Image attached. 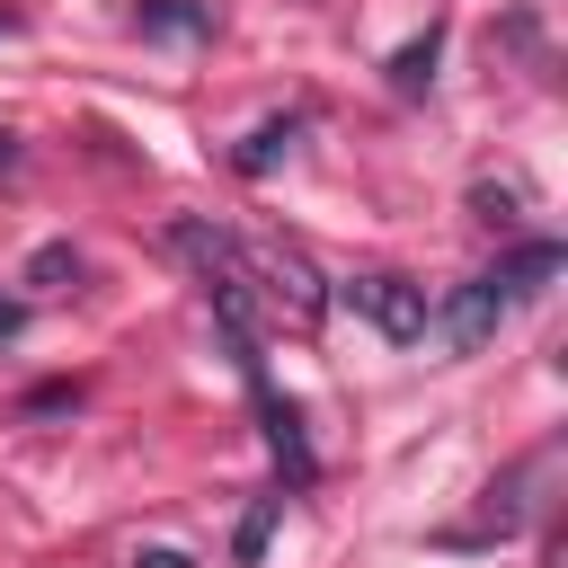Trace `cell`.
I'll return each mask as SVG.
<instances>
[{
  "label": "cell",
  "mask_w": 568,
  "mask_h": 568,
  "mask_svg": "<svg viewBox=\"0 0 568 568\" xmlns=\"http://www.w3.org/2000/svg\"><path fill=\"white\" fill-rule=\"evenodd\" d=\"M559 266H568V248H559V240H524V248H506L497 266H479V275H470V284H462L426 328H444V346L479 355V346H488L524 302H541V293L559 284Z\"/></svg>",
  "instance_id": "1"
},
{
  "label": "cell",
  "mask_w": 568,
  "mask_h": 568,
  "mask_svg": "<svg viewBox=\"0 0 568 568\" xmlns=\"http://www.w3.org/2000/svg\"><path fill=\"white\" fill-rule=\"evenodd\" d=\"M240 257H248V275H257V302H266V311H284L293 328H320V311H328V284H320V266H311L293 240H240Z\"/></svg>",
  "instance_id": "2"
},
{
  "label": "cell",
  "mask_w": 568,
  "mask_h": 568,
  "mask_svg": "<svg viewBox=\"0 0 568 568\" xmlns=\"http://www.w3.org/2000/svg\"><path fill=\"white\" fill-rule=\"evenodd\" d=\"M328 302H355L390 346H417L426 337V320H435V302H426V284L417 275H390V266H373V275H346Z\"/></svg>",
  "instance_id": "3"
},
{
  "label": "cell",
  "mask_w": 568,
  "mask_h": 568,
  "mask_svg": "<svg viewBox=\"0 0 568 568\" xmlns=\"http://www.w3.org/2000/svg\"><path fill=\"white\" fill-rule=\"evenodd\" d=\"M231 355H240V373H248V390H257V417H266V453L284 462V479H293V488H311V479H320V462H311V444H302V408H293V399H275V382H266L257 346H231Z\"/></svg>",
  "instance_id": "4"
},
{
  "label": "cell",
  "mask_w": 568,
  "mask_h": 568,
  "mask_svg": "<svg viewBox=\"0 0 568 568\" xmlns=\"http://www.w3.org/2000/svg\"><path fill=\"white\" fill-rule=\"evenodd\" d=\"M435 53H444V27L408 36V44L390 53V71H382V80H390V98H426V89H435Z\"/></svg>",
  "instance_id": "5"
},
{
  "label": "cell",
  "mask_w": 568,
  "mask_h": 568,
  "mask_svg": "<svg viewBox=\"0 0 568 568\" xmlns=\"http://www.w3.org/2000/svg\"><path fill=\"white\" fill-rule=\"evenodd\" d=\"M293 142H302V115H266V124H257V133L231 151V169H240V178H266V169H275Z\"/></svg>",
  "instance_id": "6"
},
{
  "label": "cell",
  "mask_w": 568,
  "mask_h": 568,
  "mask_svg": "<svg viewBox=\"0 0 568 568\" xmlns=\"http://www.w3.org/2000/svg\"><path fill=\"white\" fill-rule=\"evenodd\" d=\"M133 18H142V36H204V27H213L204 0H142Z\"/></svg>",
  "instance_id": "7"
},
{
  "label": "cell",
  "mask_w": 568,
  "mask_h": 568,
  "mask_svg": "<svg viewBox=\"0 0 568 568\" xmlns=\"http://www.w3.org/2000/svg\"><path fill=\"white\" fill-rule=\"evenodd\" d=\"M71 275H80V248H71V240H44V248L27 257V275H18V284H36V293H62Z\"/></svg>",
  "instance_id": "8"
},
{
  "label": "cell",
  "mask_w": 568,
  "mask_h": 568,
  "mask_svg": "<svg viewBox=\"0 0 568 568\" xmlns=\"http://www.w3.org/2000/svg\"><path fill=\"white\" fill-rule=\"evenodd\" d=\"M275 515H284V497H257V506L240 515V541H231V550H240V559H257V550H266V532H275Z\"/></svg>",
  "instance_id": "9"
},
{
  "label": "cell",
  "mask_w": 568,
  "mask_h": 568,
  "mask_svg": "<svg viewBox=\"0 0 568 568\" xmlns=\"http://www.w3.org/2000/svg\"><path fill=\"white\" fill-rule=\"evenodd\" d=\"M71 399H80V390H71V382H53V390H36V399H27V417H53V408H71Z\"/></svg>",
  "instance_id": "10"
},
{
  "label": "cell",
  "mask_w": 568,
  "mask_h": 568,
  "mask_svg": "<svg viewBox=\"0 0 568 568\" xmlns=\"http://www.w3.org/2000/svg\"><path fill=\"white\" fill-rule=\"evenodd\" d=\"M18 328H27V302H9V293H0V337H18Z\"/></svg>",
  "instance_id": "11"
},
{
  "label": "cell",
  "mask_w": 568,
  "mask_h": 568,
  "mask_svg": "<svg viewBox=\"0 0 568 568\" xmlns=\"http://www.w3.org/2000/svg\"><path fill=\"white\" fill-rule=\"evenodd\" d=\"M133 568H195V559H186V550H142Z\"/></svg>",
  "instance_id": "12"
},
{
  "label": "cell",
  "mask_w": 568,
  "mask_h": 568,
  "mask_svg": "<svg viewBox=\"0 0 568 568\" xmlns=\"http://www.w3.org/2000/svg\"><path fill=\"white\" fill-rule=\"evenodd\" d=\"M0 169H18V142H9V133H0Z\"/></svg>",
  "instance_id": "13"
}]
</instances>
